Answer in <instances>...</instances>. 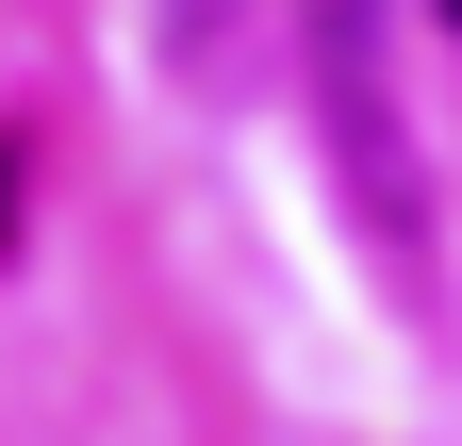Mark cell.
I'll return each instance as SVG.
<instances>
[{"instance_id": "6da1fadb", "label": "cell", "mask_w": 462, "mask_h": 446, "mask_svg": "<svg viewBox=\"0 0 462 446\" xmlns=\"http://www.w3.org/2000/svg\"><path fill=\"white\" fill-rule=\"evenodd\" d=\"M298 67H314V133L346 165L364 248L413 282L430 265V165H413V99H396V0H298Z\"/></svg>"}, {"instance_id": "7a4b0ae2", "label": "cell", "mask_w": 462, "mask_h": 446, "mask_svg": "<svg viewBox=\"0 0 462 446\" xmlns=\"http://www.w3.org/2000/svg\"><path fill=\"white\" fill-rule=\"evenodd\" d=\"M165 67L199 99H248L264 83V0H165Z\"/></svg>"}]
</instances>
